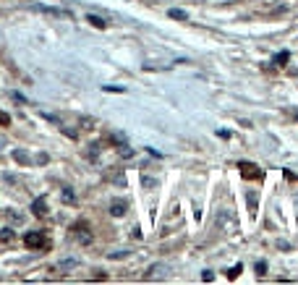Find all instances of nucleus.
Wrapping results in <instances>:
<instances>
[{
	"label": "nucleus",
	"mask_w": 298,
	"mask_h": 285,
	"mask_svg": "<svg viewBox=\"0 0 298 285\" xmlns=\"http://www.w3.org/2000/svg\"><path fill=\"white\" fill-rule=\"evenodd\" d=\"M63 199H66V202H74V191H71V189H63Z\"/></svg>",
	"instance_id": "nucleus-23"
},
{
	"label": "nucleus",
	"mask_w": 298,
	"mask_h": 285,
	"mask_svg": "<svg viewBox=\"0 0 298 285\" xmlns=\"http://www.w3.org/2000/svg\"><path fill=\"white\" fill-rule=\"evenodd\" d=\"M288 60H290V53H288V50H283V53H277L275 58H272V63H275V66H285Z\"/></svg>",
	"instance_id": "nucleus-11"
},
{
	"label": "nucleus",
	"mask_w": 298,
	"mask_h": 285,
	"mask_svg": "<svg viewBox=\"0 0 298 285\" xmlns=\"http://www.w3.org/2000/svg\"><path fill=\"white\" fill-rule=\"evenodd\" d=\"M141 183H144V189H154V186H157V178L144 176V178H141Z\"/></svg>",
	"instance_id": "nucleus-18"
},
{
	"label": "nucleus",
	"mask_w": 298,
	"mask_h": 285,
	"mask_svg": "<svg viewBox=\"0 0 298 285\" xmlns=\"http://www.w3.org/2000/svg\"><path fill=\"white\" fill-rule=\"evenodd\" d=\"M202 280H204V283H212V280H215V275H212V270H204V272H202Z\"/></svg>",
	"instance_id": "nucleus-21"
},
{
	"label": "nucleus",
	"mask_w": 298,
	"mask_h": 285,
	"mask_svg": "<svg viewBox=\"0 0 298 285\" xmlns=\"http://www.w3.org/2000/svg\"><path fill=\"white\" fill-rule=\"evenodd\" d=\"M167 275H170V267H167L165 262H157V264H152V267L144 272V280H147V283H152V280H165Z\"/></svg>",
	"instance_id": "nucleus-3"
},
{
	"label": "nucleus",
	"mask_w": 298,
	"mask_h": 285,
	"mask_svg": "<svg viewBox=\"0 0 298 285\" xmlns=\"http://www.w3.org/2000/svg\"><path fill=\"white\" fill-rule=\"evenodd\" d=\"M128 254H131V251H126V249H120V251H110V254H107V256H110V259H126Z\"/></svg>",
	"instance_id": "nucleus-16"
},
{
	"label": "nucleus",
	"mask_w": 298,
	"mask_h": 285,
	"mask_svg": "<svg viewBox=\"0 0 298 285\" xmlns=\"http://www.w3.org/2000/svg\"><path fill=\"white\" fill-rule=\"evenodd\" d=\"M31 215L45 217L47 215V202H45V199H34V202H31Z\"/></svg>",
	"instance_id": "nucleus-7"
},
{
	"label": "nucleus",
	"mask_w": 298,
	"mask_h": 285,
	"mask_svg": "<svg viewBox=\"0 0 298 285\" xmlns=\"http://www.w3.org/2000/svg\"><path fill=\"white\" fill-rule=\"evenodd\" d=\"M241 270H243L241 264H236V267H230V270H228V280H236V277L241 275Z\"/></svg>",
	"instance_id": "nucleus-17"
},
{
	"label": "nucleus",
	"mask_w": 298,
	"mask_h": 285,
	"mask_svg": "<svg viewBox=\"0 0 298 285\" xmlns=\"http://www.w3.org/2000/svg\"><path fill=\"white\" fill-rule=\"evenodd\" d=\"M11 123V115L8 113H3V110H0V126H8Z\"/></svg>",
	"instance_id": "nucleus-22"
},
{
	"label": "nucleus",
	"mask_w": 298,
	"mask_h": 285,
	"mask_svg": "<svg viewBox=\"0 0 298 285\" xmlns=\"http://www.w3.org/2000/svg\"><path fill=\"white\" fill-rule=\"evenodd\" d=\"M194 3H199V0H194Z\"/></svg>",
	"instance_id": "nucleus-24"
},
{
	"label": "nucleus",
	"mask_w": 298,
	"mask_h": 285,
	"mask_svg": "<svg viewBox=\"0 0 298 285\" xmlns=\"http://www.w3.org/2000/svg\"><path fill=\"white\" fill-rule=\"evenodd\" d=\"M126 210H128V204L123 202V199H115V202L110 204V215H113V217H123V215H126Z\"/></svg>",
	"instance_id": "nucleus-6"
},
{
	"label": "nucleus",
	"mask_w": 298,
	"mask_h": 285,
	"mask_svg": "<svg viewBox=\"0 0 298 285\" xmlns=\"http://www.w3.org/2000/svg\"><path fill=\"white\" fill-rule=\"evenodd\" d=\"M24 246H27V249H34V251H47L50 249V238L45 236V233L31 230V233L24 236Z\"/></svg>",
	"instance_id": "nucleus-2"
},
{
	"label": "nucleus",
	"mask_w": 298,
	"mask_h": 285,
	"mask_svg": "<svg viewBox=\"0 0 298 285\" xmlns=\"http://www.w3.org/2000/svg\"><path fill=\"white\" fill-rule=\"evenodd\" d=\"M5 215H8V220H11V223H16V225L24 223V215H21V212H16V210H5Z\"/></svg>",
	"instance_id": "nucleus-12"
},
{
	"label": "nucleus",
	"mask_w": 298,
	"mask_h": 285,
	"mask_svg": "<svg viewBox=\"0 0 298 285\" xmlns=\"http://www.w3.org/2000/svg\"><path fill=\"white\" fill-rule=\"evenodd\" d=\"M215 228L223 230L225 236H236V233L241 230V225H238V217L233 215V210H217V215H215Z\"/></svg>",
	"instance_id": "nucleus-1"
},
{
	"label": "nucleus",
	"mask_w": 298,
	"mask_h": 285,
	"mask_svg": "<svg viewBox=\"0 0 298 285\" xmlns=\"http://www.w3.org/2000/svg\"><path fill=\"white\" fill-rule=\"evenodd\" d=\"M74 267H79V259H63V262H58V272H68V270H74Z\"/></svg>",
	"instance_id": "nucleus-9"
},
{
	"label": "nucleus",
	"mask_w": 298,
	"mask_h": 285,
	"mask_svg": "<svg viewBox=\"0 0 298 285\" xmlns=\"http://www.w3.org/2000/svg\"><path fill=\"white\" fill-rule=\"evenodd\" d=\"M87 21L92 24V27H97V29H105V27H107L105 18H102V16H94V14H89V16H87Z\"/></svg>",
	"instance_id": "nucleus-10"
},
{
	"label": "nucleus",
	"mask_w": 298,
	"mask_h": 285,
	"mask_svg": "<svg viewBox=\"0 0 298 285\" xmlns=\"http://www.w3.org/2000/svg\"><path fill=\"white\" fill-rule=\"evenodd\" d=\"M11 241H14V230L3 228V230H0V243H11Z\"/></svg>",
	"instance_id": "nucleus-13"
},
{
	"label": "nucleus",
	"mask_w": 298,
	"mask_h": 285,
	"mask_svg": "<svg viewBox=\"0 0 298 285\" xmlns=\"http://www.w3.org/2000/svg\"><path fill=\"white\" fill-rule=\"evenodd\" d=\"M11 100H16V102H21V105H24V102H27V97H24L21 92H11Z\"/></svg>",
	"instance_id": "nucleus-20"
},
{
	"label": "nucleus",
	"mask_w": 298,
	"mask_h": 285,
	"mask_svg": "<svg viewBox=\"0 0 298 285\" xmlns=\"http://www.w3.org/2000/svg\"><path fill=\"white\" fill-rule=\"evenodd\" d=\"M170 18H178V21H186V11H180V8H170Z\"/></svg>",
	"instance_id": "nucleus-15"
},
{
	"label": "nucleus",
	"mask_w": 298,
	"mask_h": 285,
	"mask_svg": "<svg viewBox=\"0 0 298 285\" xmlns=\"http://www.w3.org/2000/svg\"><path fill=\"white\" fill-rule=\"evenodd\" d=\"M74 236L79 238L84 246L92 243V233H89V225H87V223H76V225H74Z\"/></svg>",
	"instance_id": "nucleus-5"
},
{
	"label": "nucleus",
	"mask_w": 298,
	"mask_h": 285,
	"mask_svg": "<svg viewBox=\"0 0 298 285\" xmlns=\"http://www.w3.org/2000/svg\"><path fill=\"white\" fill-rule=\"evenodd\" d=\"M254 270H256V275H259V277L267 275V262H256V267H254Z\"/></svg>",
	"instance_id": "nucleus-19"
},
{
	"label": "nucleus",
	"mask_w": 298,
	"mask_h": 285,
	"mask_svg": "<svg viewBox=\"0 0 298 285\" xmlns=\"http://www.w3.org/2000/svg\"><path fill=\"white\" fill-rule=\"evenodd\" d=\"M238 170H241V176L246 180H259L262 178V170H259L256 165H251V163H238Z\"/></svg>",
	"instance_id": "nucleus-4"
},
{
	"label": "nucleus",
	"mask_w": 298,
	"mask_h": 285,
	"mask_svg": "<svg viewBox=\"0 0 298 285\" xmlns=\"http://www.w3.org/2000/svg\"><path fill=\"white\" fill-rule=\"evenodd\" d=\"M11 157H14V160H16L18 165H29V163H31L29 152H27V150H21V147H18V150H14V152H11Z\"/></svg>",
	"instance_id": "nucleus-8"
},
{
	"label": "nucleus",
	"mask_w": 298,
	"mask_h": 285,
	"mask_svg": "<svg viewBox=\"0 0 298 285\" xmlns=\"http://www.w3.org/2000/svg\"><path fill=\"white\" fill-rule=\"evenodd\" d=\"M246 202H249V210H251V215H254V212H256V194L249 191V194H246Z\"/></svg>",
	"instance_id": "nucleus-14"
}]
</instances>
